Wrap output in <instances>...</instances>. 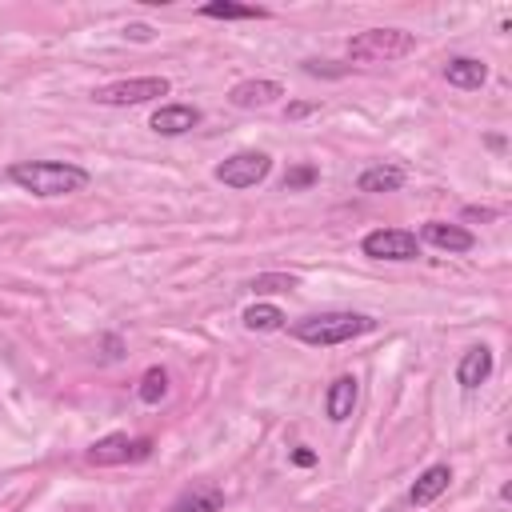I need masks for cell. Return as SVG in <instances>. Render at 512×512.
I'll list each match as a JSON object with an SVG mask.
<instances>
[{
  "label": "cell",
  "instance_id": "obj_11",
  "mask_svg": "<svg viewBox=\"0 0 512 512\" xmlns=\"http://www.w3.org/2000/svg\"><path fill=\"white\" fill-rule=\"evenodd\" d=\"M356 400H360V380H356L352 372H344V376H336V380L328 384V396H324V416H328L332 424H344V420L352 416Z\"/></svg>",
  "mask_w": 512,
  "mask_h": 512
},
{
  "label": "cell",
  "instance_id": "obj_23",
  "mask_svg": "<svg viewBox=\"0 0 512 512\" xmlns=\"http://www.w3.org/2000/svg\"><path fill=\"white\" fill-rule=\"evenodd\" d=\"M124 36H132V40H140V44H144V40H152V28H148V24H128V28H124Z\"/></svg>",
  "mask_w": 512,
  "mask_h": 512
},
{
  "label": "cell",
  "instance_id": "obj_9",
  "mask_svg": "<svg viewBox=\"0 0 512 512\" xmlns=\"http://www.w3.org/2000/svg\"><path fill=\"white\" fill-rule=\"evenodd\" d=\"M200 120H204V116H200L196 104H160V108L148 116V128H152L156 136H184V132H192Z\"/></svg>",
  "mask_w": 512,
  "mask_h": 512
},
{
  "label": "cell",
  "instance_id": "obj_1",
  "mask_svg": "<svg viewBox=\"0 0 512 512\" xmlns=\"http://www.w3.org/2000/svg\"><path fill=\"white\" fill-rule=\"evenodd\" d=\"M8 180L40 200H56V196H76L92 184V172L72 164V160H16L8 168Z\"/></svg>",
  "mask_w": 512,
  "mask_h": 512
},
{
  "label": "cell",
  "instance_id": "obj_14",
  "mask_svg": "<svg viewBox=\"0 0 512 512\" xmlns=\"http://www.w3.org/2000/svg\"><path fill=\"white\" fill-rule=\"evenodd\" d=\"M444 80H448L452 88L476 92V88L488 80V64L476 60V56H448V60H444Z\"/></svg>",
  "mask_w": 512,
  "mask_h": 512
},
{
  "label": "cell",
  "instance_id": "obj_12",
  "mask_svg": "<svg viewBox=\"0 0 512 512\" xmlns=\"http://www.w3.org/2000/svg\"><path fill=\"white\" fill-rule=\"evenodd\" d=\"M492 348L488 344H472L464 356H460V364H456V384L464 388V392H472V388H480L488 376H492Z\"/></svg>",
  "mask_w": 512,
  "mask_h": 512
},
{
  "label": "cell",
  "instance_id": "obj_10",
  "mask_svg": "<svg viewBox=\"0 0 512 512\" xmlns=\"http://www.w3.org/2000/svg\"><path fill=\"white\" fill-rule=\"evenodd\" d=\"M416 240H424V244H432V248H440V252H472V248H476V236H472L468 228L444 224V220H428Z\"/></svg>",
  "mask_w": 512,
  "mask_h": 512
},
{
  "label": "cell",
  "instance_id": "obj_19",
  "mask_svg": "<svg viewBox=\"0 0 512 512\" xmlns=\"http://www.w3.org/2000/svg\"><path fill=\"white\" fill-rule=\"evenodd\" d=\"M136 396H140V404H160V400L168 396V372H164L160 364H152V368L140 376Z\"/></svg>",
  "mask_w": 512,
  "mask_h": 512
},
{
  "label": "cell",
  "instance_id": "obj_18",
  "mask_svg": "<svg viewBox=\"0 0 512 512\" xmlns=\"http://www.w3.org/2000/svg\"><path fill=\"white\" fill-rule=\"evenodd\" d=\"M240 320H244L248 332H276V328H284V312L276 304H252V308H244Z\"/></svg>",
  "mask_w": 512,
  "mask_h": 512
},
{
  "label": "cell",
  "instance_id": "obj_13",
  "mask_svg": "<svg viewBox=\"0 0 512 512\" xmlns=\"http://www.w3.org/2000/svg\"><path fill=\"white\" fill-rule=\"evenodd\" d=\"M448 484H452V468H448V464H428V468L416 476V484L408 488L412 508H428L432 500H440V496L448 492Z\"/></svg>",
  "mask_w": 512,
  "mask_h": 512
},
{
  "label": "cell",
  "instance_id": "obj_8",
  "mask_svg": "<svg viewBox=\"0 0 512 512\" xmlns=\"http://www.w3.org/2000/svg\"><path fill=\"white\" fill-rule=\"evenodd\" d=\"M284 96V84L280 80H268V76H248V80H236L228 88V104L232 108H268Z\"/></svg>",
  "mask_w": 512,
  "mask_h": 512
},
{
  "label": "cell",
  "instance_id": "obj_15",
  "mask_svg": "<svg viewBox=\"0 0 512 512\" xmlns=\"http://www.w3.org/2000/svg\"><path fill=\"white\" fill-rule=\"evenodd\" d=\"M404 180H408V172H404L400 164H384V160H380V164H368V168L356 176V188L380 196V192H400Z\"/></svg>",
  "mask_w": 512,
  "mask_h": 512
},
{
  "label": "cell",
  "instance_id": "obj_4",
  "mask_svg": "<svg viewBox=\"0 0 512 512\" xmlns=\"http://www.w3.org/2000/svg\"><path fill=\"white\" fill-rule=\"evenodd\" d=\"M168 88H172L168 76H132V80H112V84L92 88V100L108 104V108H128V104L160 100V96H168Z\"/></svg>",
  "mask_w": 512,
  "mask_h": 512
},
{
  "label": "cell",
  "instance_id": "obj_22",
  "mask_svg": "<svg viewBox=\"0 0 512 512\" xmlns=\"http://www.w3.org/2000/svg\"><path fill=\"white\" fill-rule=\"evenodd\" d=\"M288 456H292V464H300V468H312V464H316V452H308L304 444H300V448H292Z\"/></svg>",
  "mask_w": 512,
  "mask_h": 512
},
{
  "label": "cell",
  "instance_id": "obj_17",
  "mask_svg": "<svg viewBox=\"0 0 512 512\" xmlns=\"http://www.w3.org/2000/svg\"><path fill=\"white\" fill-rule=\"evenodd\" d=\"M200 16L208 20H268L272 12L260 4H236V0H208L200 4Z\"/></svg>",
  "mask_w": 512,
  "mask_h": 512
},
{
  "label": "cell",
  "instance_id": "obj_5",
  "mask_svg": "<svg viewBox=\"0 0 512 512\" xmlns=\"http://www.w3.org/2000/svg\"><path fill=\"white\" fill-rule=\"evenodd\" d=\"M268 172H272V156H268V152H256V148L232 152L228 160H220V164L212 168V176H216L224 188H236V192L264 184V180H268Z\"/></svg>",
  "mask_w": 512,
  "mask_h": 512
},
{
  "label": "cell",
  "instance_id": "obj_7",
  "mask_svg": "<svg viewBox=\"0 0 512 512\" xmlns=\"http://www.w3.org/2000/svg\"><path fill=\"white\" fill-rule=\"evenodd\" d=\"M360 252L372 256V260H416L420 240L408 228H372L360 240Z\"/></svg>",
  "mask_w": 512,
  "mask_h": 512
},
{
  "label": "cell",
  "instance_id": "obj_21",
  "mask_svg": "<svg viewBox=\"0 0 512 512\" xmlns=\"http://www.w3.org/2000/svg\"><path fill=\"white\" fill-rule=\"evenodd\" d=\"M320 180V172L312 168V164H296V168H288V176H284V192H300V188H312Z\"/></svg>",
  "mask_w": 512,
  "mask_h": 512
},
{
  "label": "cell",
  "instance_id": "obj_24",
  "mask_svg": "<svg viewBox=\"0 0 512 512\" xmlns=\"http://www.w3.org/2000/svg\"><path fill=\"white\" fill-rule=\"evenodd\" d=\"M308 112H316V104H288V112H284V116H292V120H296V116H308Z\"/></svg>",
  "mask_w": 512,
  "mask_h": 512
},
{
  "label": "cell",
  "instance_id": "obj_6",
  "mask_svg": "<svg viewBox=\"0 0 512 512\" xmlns=\"http://www.w3.org/2000/svg\"><path fill=\"white\" fill-rule=\"evenodd\" d=\"M152 456V440L148 436H128V432H108L88 448V464L112 468V464H140Z\"/></svg>",
  "mask_w": 512,
  "mask_h": 512
},
{
  "label": "cell",
  "instance_id": "obj_16",
  "mask_svg": "<svg viewBox=\"0 0 512 512\" xmlns=\"http://www.w3.org/2000/svg\"><path fill=\"white\" fill-rule=\"evenodd\" d=\"M220 508H224V492L212 484H196L168 504V512H220Z\"/></svg>",
  "mask_w": 512,
  "mask_h": 512
},
{
  "label": "cell",
  "instance_id": "obj_20",
  "mask_svg": "<svg viewBox=\"0 0 512 512\" xmlns=\"http://www.w3.org/2000/svg\"><path fill=\"white\" fill-rule=\"evenodd\" d=\"M248 288L252 292H292L296 288V276H288V272H260V276H252Z\"/></svg>",
  "mask_w": 512,
  "mask_h": 512
},
{
  "label": "cell",
  "instance_id": "obj_3",
  "mask_svg": "<svg viewBox=\"0 0 512 512\" xmlns=\"http://www.w3.org/2000/svg\"><path fill=\"white\" fill-rule=\"evenodd\" d=\"M416 52V36L404 28H364L348 40V60L356 64H388Z\"/></svg>",
  "mask_w": 512,
  "mask_h": 512
},
{
  "label": "cell",
  "instance_id": "obj_2",
  "mask_svg": "<svg viewBox=\"0 0 512 512\" xmlns=\"http://www.w3.org/2000/svg\"><path fill=\"white\" fill-rule=\"evenodd\" d=\"M376 328L372 316L364 312H312L304 320H296L288 332L300 340V344H312V348H336V344H348L356 336H368Z\"/></svg>",
  "mask_w": 512,
  "mask_h": 512
}]
</instances>
